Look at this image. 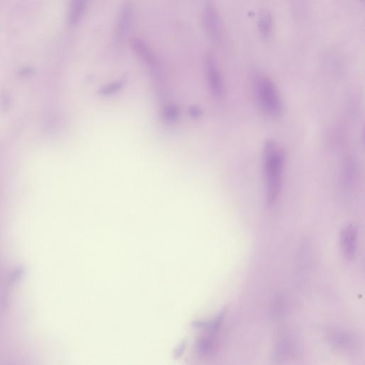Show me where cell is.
I'll return each instance as SVG.
<instances>
[{
  "instance_id": "7a4b0ae2",
  "label": "cell",
  "mask_w": 365,
  "mask_h": 365,
  "mask_svg": "<svg viewBox=\"0 0 365 365\" xmlns=\"http://www.w3.org/2000/svg\"><path fill=\"white\" fill-rule=\"evenodd\" d=\"M252 86L257 102L266 113L272 117H278L282 113V100L277 86L271 78L255 72L252 76Z\"/></svg>"
},
{
  "instance_id": "9a60e30c",
  "label": "cell",
  "mask_w": 365,
  "mask_h": 365,
  "mask_svg": "<svg viewBox=\"0 0 365 365\" xmlns=\"http://www.w3.org/2000/svg\"><path fill=\"white\" fill-rule=\"evenodd\" d=\"M189 114L193 117H198L201 114V109L197 107H192L189 109Z\"/></svg>"
},
{
  "instance_id": "ba28073f",
  "label": "cell",
  "mask_w": 365,
  "mask_h": 365,
  "mask_svg": "<svg viewBox=\"0 0 365 365\" xmlns=\"http://www.w3.org/2000/svg\"><path fill=\"white\" fill-rule=\"evenodd\" d=\"M131 45L135 52L139 56L141 59L149 64H154L156 63L154 55L151 49L145 43L142 39L139 38L131 39Z\"/></svg>"
},
{
  "instance_id": "4fadbf2b",
  "label": "cell",
  "mask_w": 365,
  "mask_h": 365,
  "mask_svg": "<svg viewBox=\"0 0 365 365\" xmlns=\"http://www.w3.org/2000/svg\"><path fill=\"white\" fill-rule=\"evenodd\" d=\"M163 118L167 122H174L178 117V109L175 106H167L163 109Z\"/></svg>"
},
{
  "instance_id": "8992f818",
  "label": "cell",
  "mask_w": 365,
  "mask_h": 365,
  "mask_svg": "<svg viewBox=\"0 0 365 365\" xmlns=\"http://www.w3.org/2000/svg\"><path fill=\"white\" fill-rule=\"evenodd\" d=\"M133 7L129 2H126L122 5L119 12L116 27V40L120 42L125 39L130 30L133 20Z\"/></svg>"
},
{
  "instance_id": "3957f363",
  "label": "cell",
  "mask_w": 365,
  "mask_h": 365,
  "mask_svg": "<svg viewBox=\"0 0 365 365\" xmlns=\"http://www.w3.org/2000/svg\"><path fill=\"white\" fill-rule=\"evenodd\" d=\"M206 71L210 91L215 98H222L225 93V85L218 61L213 54H207L206 57Z\"/></svg>"
},
{
  "instance_id": "52a82bcc",
  "label": "cell",
  "mask_w": 365,
  "mask_h": 365,
  "mask_svg": "<svg viewBox=\"0 0 365 365\" xmlns=\"http://www.w3.org/2000/svg\"><path fill=\"white\" fill-rule=\"evenodd\" d=\"M356 168H357L355 160L352 157H349L345 160L341 178L342 185L345 189H350L354 184L356 176Z\"/></svg>"
},
{
  "instance_id": "277c9868",
  "label": "cell",
  "mask_w": 365,
  "mask_h": 365,
  "mask_svg": "<svg viewBox=\"0 0 365 365\" xmlns=\"http://www.w3.org/2000/svg\"><path fill=\"white\" fill-rule=\"evenodd\" d=\"M203 22L205 30L213 42H217L221 33V21L219 14L214 3L207 1L203 10Z\"/></svg>"
},
{
  "instance_id": "6da1fadb",
  "label": "cell",
  "mask_w": 365,
  "mask_h": 365,
  "mask_svg": "<svg viewBox=\"0 0 365 365\" xmlns=\"http://www.w3.org/2000/svg\"><path fill=\"white\" fill-rule=\"evenodd\" d=\"M264 175L265 182V196L267 204L272 205L279 199L283 184V173L284 169V151L277 143L268 140L264 144Z\"/></svg>"
},
{
  "instance_id": "5b68a950",
  "label": "cell",
  "mask_w": 365,
  "mask_h": 365,
  "mask_svg": "<svg viewBox=\"0 0 365 365\" xmlns=\"http://www.w3.org/2000/svg\"><path fill=\"white\" fill-rule=\"evenodd\" d=\"M358 231L356 227L349 224L341 231L339 245L344 258L352 260L357 251Z\"/></svg>"
},
{
  "instance_id": "7c38bea8",
  "label": "cell",
  "mask_w": 365,
  "mask_h": 365,
  "mask_svg": "<svg viewBox=\"0 0 365 365\" xmlns=\"http://www.w3.org/2000/svg\"><path fill=\"white\" fill-rule=\"evenodd\" d=\"M213 344L212 341L209 338H201L197 343L198 352L201 355H208L212 352Z\"/></svg>"
},
{
  "instance_id": "30bf717a",
  "label": "cell",
  "mask_w": 365,
  "mask_h": 365,
  "mask_svg": "<svg viewBox=\"0 0 365 365\" xmlns=\"http://www.w3.org/2000/svg\"><path fill=\"white\" fill-rule=\"evenodd\" d=\"M258 27L261 35L268 37L272 32V15L267 10H262L258 17Z\"/></svg>"
},
{
  "instance_id": "8fae6325",
  "label": "cell",
  "mask_w": 365,
  "mask_h": 365,
  "mask_svg": "<svg viewBox=\"0 0 365 365\" xmlns=\"http://www.w3.org/2000/svg\"><path fill=\"white\" fill-rule=\"evenodd\" d=\"M125 80H118L114 82L107 83L100 88L99 94L101 96H109L120 91L124 86Z\"/></svg>"
},
{
  "instance_id": "2e32d148",
  "label": "cell",
  "mask_w": 365,
  "mask_h": 365,
  "mask_svg": "<svg viewBox=\"0 0 365 365\" xmlns=\"http://www.w3.org/2000/svg\"><path fill=\"white\" fill-rule=\"evenodd\" d=\"M186 346H187V343L184 342L181 344H180L179 347L177 348L176 350L175 351V354H174L175 358H178L181 355L184 351L185 350Z\"/></svg>"
},
{
  "instance_id": "5bb4252c",
  "label": "cell",
  "mask_w": 365,
  "mask_h": 365,
  "mask_svg": "<svg viewBox=\"0 0 365 365\" xmlns=\"http://www.w3.org/2000/svg\"><path fill=\"white\" fill-rule=\"evenodd\" d=\"M283 307H284V300L281 297H279V298L276 300L273 305H272V310H273V315H279L281 313L283 310Z\"/></svg>"
},
{
  "instance_id": "9c48e42d",
  "label": "cell",
  "mask_w": 365,
  "mask_h": 365,
  "mask_svg": "<svg viewBox=\"0 0 365 365\" xmlns=\"http://www.w3.org/2000/svg\"><path fill=\"white\" fill-rule=\"evenodd\" d=\"M86 2L85 0H73L70 5L69 22L71 25H77L82 18Z\"/></svg>"
}]
</instances>
